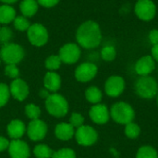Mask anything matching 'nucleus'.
<instances>
[{"mask_svg": "<svg viewBox=\"0 0 158 158\" xmlns=\"http://www.w3.org/2000/svg\"><path fill=\"white\" fill-rule=\"evenodd\" d=\"M0 1L4 4H6V5H12V4L18 2L19 0H0Z\"/></svg>", "mask_w": 158, "mask_h": 158, "instance_id": "58836bf2", "label": "nucleus"}, {"mask_svg": "<svg viewBox=\"0 0 158 158\" xmlns=\"http://www.w3.org/2000/svg\"><path fill=\"white\" fill-rule=\"evenodd\" d=\"M60 0H37L39 6H42L44 7L49 8L55 6Z\"/></svg>", "mask_w": 158, "mask_h": 158, "instance_id": "f704fd0d", "label": "nucleus"}, {"mask_svg": "<svg viewBox=\"0 0 158 158\" xmlns=\"http://www.w3.org/2000/svg\"><path fill=\"white\" fill-rule=\"evenodd\" d=\"M39 4L37 0H22L19 4V10L26 18L33 17L38 11Z\"/></svg>", "mask_w": 158, "mask_h": 158, "instance_id": "aec40b11", "label": "nucleus"}, {"mask_svg": "<svg viewBox=\"0 0 158 158\" xmlns=\"http://www.w3.org/2000/svg\"><path fill=\"white\" fill-rule=\"evenodd\" d=\"M44 84L47 91L56 92L61 86V78L57 73L54 71H48L44 76Z\"/></svg>", "mask_w": 158, "mask_h": 158, "instance_id": "f3484780", "label": "nucleus"}, {"mask_svg": "<svg viewBox=\"0 0 158 158\" xmlns=\"http://www.w3.org/2000/svg\"><path fill=\"white\" fill-rule=\"evenodd\" d=\"M134 12L140 19L149 21L155 18L156 6L152 0H138L134 6Z\"/></svg>", "mask_w": 158, "mask_h": 158, "instance_id": "0eeeda50", "label": "nucleus"}, {"mask_svg": "<svg viewBox=\"0 0 158 158\" xmlns=\"http://www.w3.org/2000/svg\"><path fill=\"white\" fill-rule=\"evenodd\" d=\"M136 94L144 99L154 98L158 94V84L156 81L150 76H141L135 82Z\"/></svg>", "mask_w": 158, "mask_h": 158, "instance_id": "f03ea898", "label": "nucleus"}, {"mask_svg": "<svg viewBox=\"0 0 158 158\" xmlns=\"http://www.w3.org/2000/svg\"><path fill=\"white\" fill-rule=\"evenodd\" d=\"M86 99L92 104H98L102 99V92L95 86L89 87L85 92Z\"/></svg>", "mask_w": 158, "mask_h": 158, "instance_id": "4be33fe9", "label": "nucleus"}, {"mask_svg": "<svg viewBox=\"0 0 158 158\" xmlns=\"http://www.w3.org/2000/svg\"><path fill=\"white\" fill-rule=\"evenodd\" d=\"M10 91L6 84L0 83V107L5 106L9 99Z\"/></svg>", "mask_w": 158, "mask_h": 158, "instance_id": "7c9ffc66", "label": "nucleus"}, {"mask_svg": "<svg viewBox=\"0 0 158 158\" xmlns=\"http://www.w3.org/2000/svg\"><path fill=\"white\" fill-rule=\"evenodd\" d=\"M81 48L77 44L68 43L64 44L59 50V57L65 64H74L81 57Z\"/></svg>", "mask_w": 158, "mask_h": 158, "instance_id": "6e6552de", "label": "nucleus"}, {"mask_svg": "<svg viewBox=\"0 0 158 158\" xmlns=\"http://www.w3.org/2000/svg\"><path fill=\"white\" fill-rule=\"evenodd\" d=\"M157 105H158V94H157Z\"/></svg>", "mask_w": 158, "mask_h": 158, "instance_id": "ea45409f", "label": "nucleus"}, {"mask_svg": "<svg viewBox=\"0 0 158 158\" xmlns=\"http://www.w3.org/2000/svg\"><path fill=\"white\" fill-rule=\"evenodd\" d=\"M110 115L117 123L125 125L132 122L135 117V113L131 106L125 102H118L113 105Z\"/></svg>", "mask_w": 158, "mask_h": 158, "instance_id": "20e7f679", "label": "nucleus"}, {"mask_svg": "<svg viewBox=\"0 0 158 158\" xmlns=\"http://www.w3.org/2000/svg\"><path fill=\"white\" fill-rule=\"evenodd\" d=\"M25 113L29 118H31V120H34V119L39 118L41 115V110L37 106L33 104H29L25 107Z\"/></svg>", "mask_w": 158, "mask_h": 158, "instance_id": "c85d7f7f", "label": "nucleus"}, {"mask_svg": "<svg viewBox=\"0 0 158 158\" xmlns=\"http://www.w3.org/2000/svg\"><path fill=\"white\" fill-rule=\"evenodd\" d=\"M33 153L37 158H51L54 154V152L47 145L44 144H39L35 146Z\"/></svg>", "mask_w": 158, "mask_h": 158, "instance_id": "b1692460", "label": "nucleus"}, {"mask_svg": "<svg viewBox=\"0 0 158 158\" xmlns=\"http://www.w3.org/2000/svg\"><path fill=\"white\" fill-rule=\"evenodd\" d=\"M148 37H149V41H150V43H151L153 45L158 44V30L157 29H154V30L150 31V32H149V34H148Z\"/></svg>", "mask_w": 158, "mask_h": 158, "instance_id": "c9c22d12", "label": "nucleus"}, {"mask_svg": "<svg viewBox=\"0 0 158 158\" xmlns=\"http://www.w3.org/2000/svg\"><path fill=\"white\" fill-rule=\"evenodd\" d=\"M47 132V126L46 124L38 119L31 120L27 128V133L31 140L32 141H41L43 140Z\"/></svg>", "mask_w": 158, "mask_h": 158, "instance_id": "f8f14e48", "label": "nucleus"}, {"mask_svg": "<svg viewBox=\"0 0 158 158\" xmlns=\"http://www.w3.org/2000/svg\"><path fill=\"white\" fill-rule=\"evenodd\" d=\"M97 71L98 69L96 65L91 62H84L76 69L75 78L81 82H88L96 76Z\"/></svg>", "mask_w": 158, "mask_h": 158, "instance_id": "9d476101", "label": "nucleus"}, {"mask_svg": "<svg viewBox=\"0 0 158 158\" xmlns=\"http://www.w3.org/2000/svg\"><path fill=\"white\" fill-rule=\"evenodd\" d=\"M25 125L19 119L12 120L7 126V133L13 140H19L25 132Z\"/></svg>", "mask_w": 158, "mask_h": 158, "instance_id": "a211bd4d", "label": "nucleus"}, {"mask_svg": "<svg viewBox=\"0 0 158 158\" xmlns=\"http://www.w3.org/2000/svg\"><path fill=\"white\" fill-rule=\"evenodd\" d=\"M156 69V62L152 56H142L135 64V71L140 76H149Z\"/></svg>", "mask_w": 158, "mask_h": 158, "instance_id": "ddd939ff", "label": "nucleus"}, {"mask_svg": "<svg viewBox=\"0 0 158 158\" xmlns=\"http://www.w3.org/2000/svg\"><path fill=\"white\" fill-rule=\"evenodd\" d=\"M9 143H10L8 142L7 139H6V138L0 136V152H3V151H5L6 149H7L8 146H9Z\"/></svg>", "mask_w": 158, "mask_h": 158, "instance_id": "e433bc0d", "label": "nucleus"}, {"mask_svg": "<svg viewBox=\"0 0 158 158\" xmlns=\"http://www.w3.org/2000/svg\"><path fill=\"white\" fill-rule=\"evenodd\" d=\"M11 158H29L30 148L28 144L20 140H13L8 146Z\"/></svg>", "mask_w": 158, "mask_h": 158, "instance_id": "4468645a", "label": "nucleus"}, {"mask_svg": "<svg viewBox=\"0 0 158 158\" xmlns=\"http://www.w3.org/2000/svg\"><path fill=\"white\" fill-rule=\"evenodd\" d=\"M5 74L11 79H18L19 75V70L15 64H7L5 68Z\"/></svg>", "mask_w": 158, "mask_h": 158, "instance_id": "473e14b6", "label": "nucleus"}, {"mask_svg": "<svg viewBox=\"0 0 158 158\" xmlns=\"http://www.w3.org/2000/svg\"><path fill=\"white\" fill-rule=\"evenodd\" d=\"M0 57L2 60L7 64L19 63L24 57V49L18 44L7 43L3 44L0 50Z\"/></svg>", "mask_w": 158, "mask_h": 158, "instance_id": "39448f33", "label": "nucleus"}, {"mask_svg": "<svg viewBox=\"0 0 158 158\" xmlns=\"http://www.w3.org/2000/svg\"><path fill=\"white\" fill-rule=\"evenodd\" d=\"M55 133L59 140L69 141L74 135V128L70 123H60L56 125Z\"/></svg>", "mask_w": 158, "mask_h": 158, "instance_id": "6ab92c4d", "label": "nucleus"}, {"mask_svg": "<svg viewBox=\"0 0 158 158\" xmlns=\"http://www.w3.org/2000/svg\"><path fill=\"white\" fill-rule=\"evenodd\" d=\"M117 56V51L113 45H106L101 50V57L105 61H113Z\"/></svg>", "mask_w": 158, "mask_h": 158, "instance_id": "393cba45", "label": "nucleus"}, {"mask_svg": "<svg viewBox=\"0 0 158 158\" xmlns=\"http://www.w3.org/2000/svg\"><path fill=\"white\" fill-rule=\"evenodd\" d=\"M12 36H13V32L10 28L6 26H3L0 28V43L4 44L9 43Z\"/></svg>", "mask_w": 158, "mask_h": 158, "instance_id": "c756f323", "label": "nucleus"}, {"mask_svg": "<svg viewBox=\"0 0 158 158\" xmlns=\"http://www.w3.org/2000/svg\"><path fill=\"white\" fill-rule=\"evenodd\" d=\"M45 106L48 113L56 118L65 117L69 110V105L67 100L58 94H49L45 98Z\"/></svg>", "mask_w": 158, "mask_h": 158, "instance_id": "7ed1b4c3", "label": "nucleus"}, {"mask_svg": "<svg viewBox=\"0 0 158 158\" xmlns=\"http://www.w3.org/2000/svg\"><path fill=\"white\" fill-rule=\"evenodd\" d=\"M75 136L78 143L82 146H91L94 144L98 138L97 132L94 128L84 125L77 129Z\"/></svg>", "mask_w": 158, "mask_h": 158, "instance_id": "1a4fd4ad", "label": "nucleus"}, {"mask_svg": "<svg viewBox=\"0 0 158 158\" xmlns=\"http://www.w3.org/2000/svg\"><path fill=\"white\" fill-rule=\"evenodd\" d=\"M76 40L79 45L85 49H94L99 46L102 41L99 24L94 20H86L81 23L76 31Z\"/></svg>", "mask_w": 158, "mask_h": 158, "instance_id": "f257e3e1", "label": "nucleus"}, {"mask_svg": "<svg viewBox=\"0 0 158 158\" xmlns=\"http://www.w3.org/2000/svg\"><path fill=\"white\" fill-rule=\"evenodd\" d=\"M10 94L19 101H23L29 94V87L27 83L21 79H15L9 88Z\"/></svg>", "mask_w": 158, "mask_h": 158, "instance_id": "2eb2a0df", "label": "nucleus"}, {"mask_svg": "<svg viewBox=\"0 0 158 158\" xmlns=\"http://www.w3.org/2000/svg\"><path fill=\"white\" fill-rule=\"evenodd\" d=\"M27 37L29 42L37 47L44 45L48 42V31L47 29L40 24V23H34L30 26V28L27 31Z\"/></svg>", "mask_w": 158, "mask_h": 158, "instance_id": "423d86ee", "label": "nucleus"}, {"mask_svg": "<svg viewBox=\"0 0 158 158\" xmlns=\"http://www.w3.org/2000/svg\"><path fill=\"white\" fill-rule=\"evenodd\" d=\"M0 59H1V57H0Z\"/></svg>", "mask_w": 158, "mask_h": 158, "instance_id": "a19ab883", "label": "nucleus"}, {"mask_svg": "<svg viewBox=\"0 0 158 158\" xmlns=\"http://www.w3.org/2000/svg\"><path fill=\"white\" fill-rule=\"evenodd\" d=\"M151 52H152V56H153V58H154L156 61H157L158 62V44L153 45Z\"/></svg>", "mask_w": 158, "mask_h": 158, "instance_id": "4c0bfd02", "label": "nucleus"}, {"mask_svg": "<svg viewBox=\"0 0 158 158\" xmlns=\"http://www.w3.org/2000/svg\"><path fill=\"white\" fill-rule=\"evenodd\" d=\"M61 63H62V61H61L59 56L53 55V56H50L46 58L45 68L50 71H54V70H56L60 68Z\"/></svg>", "mask_w": 158, "mask_h": 158, "instance_id": "a878e982", "label": "nucleus"}, {"mask_svg": "<svg viewBox=\"0 0 158 158\" xmlns=\"http://www.w3.org/2000/svg\"><path fill=\"white\" fill-rule=\"evenodd\" d=\"M125 89V81L120 76H111L109 77L105 84L106 94L111 97H117L120 95Z\"/></svg>", "mask_w": 158, "mask_h": 158, "instance_id": "9b49d317", "label": "nucleus"}, {"mask_svg": "<svg viewBox=\"0 0 158 158\" xmlns=\"http://www.w3.org/2000/svg\"><path fill=\"white\" fill-rule=\"evenodd\" d=\"M16 14L15 8L10 5L4 4L0 6V24L6 25L13 22L16 18Z\"/></svg>", "mask_w": 158, "mask_h": 158, "instance_id": "412c9836", "label": "nucleus"}, {"mask_svg": "<svg viewBox=\"0 0 158 158\" xmlns=\"http://www.w3.org/2000/svg\"><path fill=\"white\" fill-rule=\"evenodd\" d=\"M90 118L96 124H105L109 119V112L105 105L96 104L90 109Z\"/></svg>", "mask_w": 158, "mask_h": 158, "instance_id": "dca6fc26", "label": "nucleus"}, {"mask_svg": "<svg viewBox=\"0 0 158 158\" xmlns=\"http://www.w3.org/2000/svg\"><path fill=\"white\" fill-rule=\"evenodd\" d=\"M137 158H158L157 152L152 146H143L137 153Z\"/></svg>", "mask_w": 158, "mask_h": 158, "instance_id": "bb28decb", "label": "nucleus"}, {"mask_svg": "<svg viewBox=\"0 0 158 158\" xmlns=\"http://www.w3.org/2000/svg\"><path fill=\"white\" fill-rule=\"evenodd\" d=\"M84 118L79 113H73L69 118V123L73 126V128H80L83 125Z\"/></svg>", "mask_w": 158, "mask_h": 158, "instance_id": "72a5a7b5", "label": "nucleus"}, {"mask_svg": "<svg viewBox=\"0 0 158 158\" xmlns=\"http://www.w3.org/2000/svg\"><path fill=\"white\" fill-rule=\"evenodd\" d=\"M52 158H76V155L73 150L69 148H63L54 152Z\"/></svg>", "mask_w": 158, "mask_h": 158, "instance_id": "2f4dec72", "label": "nucleus"}, {"mask_svg": "<svg viewBox=\"0 0 158 158\" xmlns=\"http://www.w3.org/2000/svg\"><path fill=\"white\" fill-rule=\"evenodd\" d=\"M13 25L17 31H27L31 26V23H30L28 18L21 15V16H16L15 19L13 20Z\"/></svg>", "mask_w": 158, "mask_h": 158, "instance_id": "5701e85b", "label": "nucleus"}, {"mask_svg": "<svg viewBox=\"0 0 158 158\" xmlns=\"http://www.w3.org/2000/svg\"><path fill=\"white\" fill-rule=\"evenodd\" d=\"M140 132H141V129H140V127L136 123L131 122V123L126 124L125 134H126V136L128 138H130V139H136L140 135Z\"/></svg>", "mask_w": 158, "mask_h": 158, "instance_id": "cd10ccee", "label": "nucleus"}]
</instances>
